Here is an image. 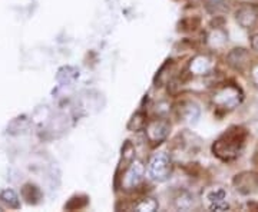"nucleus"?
Listing matches in <instances>:
<instances>
[{"instance_id":"nucleus-1","label":"nucleus","mask_w":258,"mask_h":212,"mask_svg":"<svg viewBox=\"0 0 258 212\" xmlns=\"http://www.w3.org/2000/svg\"><path fill=\"white\" fill-rule=\"evenodd\" d=\"M247 139V132L240 126H232L227 132H224L220 138L212 145V152L221 161H234L238 158L244 149Z\"/></svg>"},{"instance_id":"nucleus-2","label":"nucleus","mask_w":258,"mask_h":212,"mask_svg":"<svg viewBox=\"0 0 258 212\" xmlns=\"http://www.w3.org/2000/svg\"><path fill=\"white\" fill-rule=\"evenodd\" d=\"M241 101H242V92L240 88H237L234 85H225V86L218 88L212 96V102L218 108L227 109V111L237 108Z\"/></svg>"},{"instance_id":"nucleus-3","label":"nucleus","mask_w":258,"mask_h":212,"mask_svg":"<svg viewBox=\"0 0 258 212\" xmlns=\"http://www.w3.org/2000/svg\"><path fill=\"white\" fill-rule=\"evenodd\" d=\"M148 171L152 179L158 182H164L172 172L171 159L166 154H155L148 164Z\"/></svg>"},{"instance_id":"nucleus-4","label":"nucleus","mask_w":258,"mask_h":212,"mask_svg":"<svg viewBox=\"0 0 258 212\" xmlns=\"http://www.w3.org/2000/svg\"><path fill=\"white\" fill-rule=\"evenodd\" d=\"M169 128H171V126H169V123H168L166 120H152V122L147 126V130H145L148 140H149L152 145H159V144H162L166 139V136H168V133H169Z\"/></svg>"},{"instance_id":"nucleus-5","label":"nucleus","mask_w":258,"mask_h":212,"mask_svg":"<svg viewBox=\"0 0 258 212\" xmlns=\"http://www.w3.org/2000/svg\"><path fill=\"white\" fill-rule=\"evenodd\" d=\"M232 184L235 186V189L242 195H249L255 192L258 188V175L254 172H241L234 178Z\"/></svg>"},{"instance_id":"nucleus-6","label":"nucleus","mask_w":258,"mask_h":212,"mask_svg":"<svg viewBox=\"0 0 258 212\" xmlns=\"http://www.w3.org/2000/svg\"><path fill=\"white\" fill-rule=\"evenodd\" d=\"M205 201L211 211H227L230 205L227 202V192L222 188L210 189L205 195Z\"/></svg>"},{"instance_id":"nucleus-7","label":"nucleus","mask_w":258,"mask_h":212,"mask_svg":"<svg viewBox=\"0 0 258 212\" xmlns=\"http://www.w3.org/2000/svg\"><path fill=\"white\" fill-rule=\"evenodd\" d=\"M258 19V8L252 5H242L240 9L235 12V20L238 22L241 28L248 29L255 25Z\"/></svg>"},{"instance_id":"nucleus-8","label":"nucleus","mask_w":258,"mask_h":212,"mask_svg":"<svg viewBox=\"0 0 258 212\" xmlns=\"http://www.w3.org/2000/svg\"><path fill=\"white\" fill-rule=\"evenodd\" d=\"M144 171H145V168L139 161L132 162L128 168V171H126V174L123 175V182H122L123 186L126 189H132V188L138 186L142 181V178H144Z\"/></svg>"},{"instance_id":"nucleus-9","label":"nucleus","mask_w":258,"mask_h":212,"mask_svg":"<svg viewBox=\"0 0 258 212\" xmlns=\"http://www.w3.org/2000/svg\"><path fill=\"white\" fill-rule=\"evenodd\" d=\"M228 63L231 67L237 69V70H242L247 63L249 62V53L245 49H234L228 53Z\"/></svg>"},{"instance_id":"nucleus-10","label":"nucleus","mask_w":258,"mask_h":212,"mask_svg":"<svg viewBox=\"0 0 258 212\" xmlns=\"http://www.w3.org/2000/svg\"><path fill=\"white\" fill-rule=\"evenodd\" d=\"M211 69L212 62L208 56H197V57H194L192 60H191V63H189V70L194 75H200V76L201 75H207L208 72H211Z\"/></svg>"},{"instance_id":"nucleus-11","label":"nucleus","mask_w":258,"mask_h":212,"mask_svg":"<svg viewBox=\"0 0 258 212\" xmlns=\"http://www.w3.org/2000/svg\"><path fill=\"white\" fill-rule=\"evenodd\" d=\"M78 76H79L78 69L71 67V66H64L57 74V81L60 83H63V85H69V83H74Z\"/></svg>"},{"instance_id":"nucleus-12","label":"nucleus","mask_w":258,"mask_h":212,"mask_svg":"<svg viewBox=\"0 0 258 212\" xmlns=\"http://www.w3.org/2000/svg\"><path fill=\"white\" fill-rule=\"evenodd\" d=\"M0 199L2 202H5L9 208H19L20 206V202H19L18 195L15 194L12 189H5L0 192Z\"/></svg>"},{"instance_id":"nucleus-13","label":"nucleus","mask_w":258,"mask_h":212,"mask_svg":"<svg viewBox=\"0 0 258 212\" xmlns=\"http://www.w3.org/2000/svg\"><path fill=\"white\" fill-rule=\"evenodd\" d=\"M145 125H147V115L144 112H138V113L134 115V118L128 123V129L137 132V130L145 128Z\"/></svg>"},{"instance_id":"nucleus-14","label":"nucleus","mask_w":258,"mask_h":212,"mask_svg":"<svg viewBox=\"0 0 258 212\" xmlns=\"http://www.w3.org/2000/svg\"><path fill=\"white\" fill-rule=\"evenodd\" d=\"M137 211L141 212H152V211H157L158 209V202L154 199V198H145V199H142L141 202H138L135 206H134Z\"/></svg>"},{"instance_id":"nucleus-15","label":"nucleus","mask_w":258,"mask_h":212,"mask_svg":"<svg viewBox=\"0 0 258 212\" xmlns=\"http://www.w3.org/2000/svg\"><path fill=\"white\" fill-rule=\"evenodd\" d=\"M198 115H200V111H198V108L195 105H192V103H188V106L184 108L185 120H195L198 118Z\"/></svg>"},{"instance_id":"nucleus-16","label":"nucleus","mask_w":258,"mask_h":212,"mask_svg":"<svg viewBox=\"0 0 258 212\" xmlns=\"http://www.w3.org/2000/svg\"><path fill=\"white\" fill-rule=\"evenodd\" d=\"M251 46H252V49H254V50H257L258 52V33L251 37Z\"/></svg>"},{"instance_id":"nucleus-17","label":"nucleus","mask_w":258,"mask_h":212,"mask_svg":"<svg viewBox=\"0 0 258 212\" xmlns=\"http://www.w3.org/2000/svg\"><path fill=\"white\" fill-rule=\"evenodd\" d=\"M252 81L258 86V65L252 69Z\"/></svg>"},{"instance_id":"nucleus-18","label":"nucleus","mask_w":258,"mask_h":212,"mask_svg":"<svg viewBox=\"0 0 258 212\" xmlns=\"http://www.w3.org/2000/svg\"><path fill=\"white\" fill-rule=\"evenodd\" d=\"M207 3L208 5H220L222 3V0H207Z\"/></svg>"},{"instance_id":"nucleus-19","label":"nucleus","mask_w":258,"mask_h":212,"mask_svg":"<svg viewBox=\"0 0 258 212\" xmlns=\"http://www.w3.org/2000/svg\"><path fill=\"white\" fill-rule=\"evenodd\" d=\"M0 211H2V209H0Z\"/></svg>"}]
</instances>
